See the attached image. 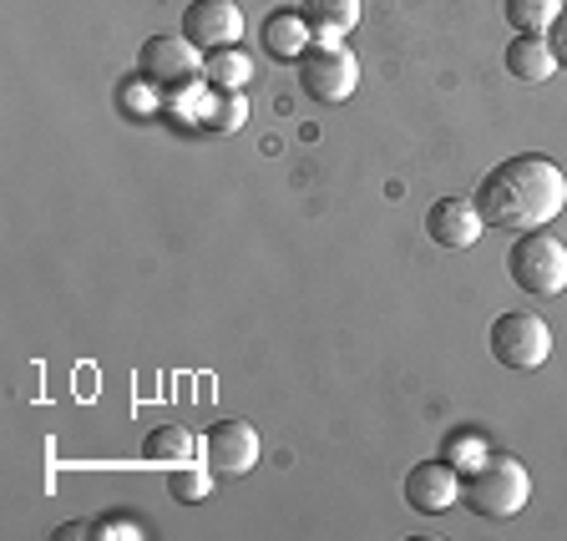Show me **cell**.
I'll return each mask as SVG.
<instances>
[{
	"label": "cell",
	"instance_id": "cell-1",
	"mask_svg": "<svg viewBox=\"0 0 567 541\" xmlns=\"http://www.w3.org/2000/svg\"><path fill=\"white\" fill-rule=\"evenodd\" d=\"M472 202L496 233H537L567 208V173L547 153H517L482 177Z\"/></svg>",
	"mask_w": 567,
	"mask_h": 541
},
{
	"label": "cell",
	"instance_id": "cell-2",
	"mask_svg": "<svg viewBox=\"0 0 567 541\" xmlns=\"http://www.w3.org/2000/svg\"><path fill=\"white\" fill-rule=\"evenodd\" d=\"M527 496H532L527 466H522L517 456H502V450L482 456L472 471L461 476V501H466L476 517H486V521L517 517V511L527 507Z\"/></svg>",
	"mask_w": 567,
	"mask_h": 541
},
{
	"label": "cell",
	"instance_id": "cell-3",
	"mask_svg": "<svg viewBox=\"0 0 567 541\" xmlns=\"http://www.w3.org/2000/svg\"><path fill=\"white\" fill-rule=\"evenodd\" d=\"M507 273L522 294L532 299H557L567 289V243H557L553 233H522L507 253Z\"/></svg>",
	"mask_w": 567,
	"mask_h": 541
},
{
	"label": "cell",
	"instance_id": "cell-4",
	"mask_svg": "<svg viewBox=\"0 0 567 541\" xmlns=\"http://www.w3.org/2000/svg\"><path fill=\"white\" fill-rule=\"evenodd\" d=\"M295 71L305 96H315L319 106L350 102L354 86H360V61H354V51L344 41H309V51L295 61Z\"/></svg>",
	"mask_w": 567,
	"mask_h": 541
},
{
	"label": "cell",
	"instance_id": "cell-5",
	"mask_svg": "<svg viewBox=\"0 0 567 541\" xmlns=\"http://www.w3.org/2000/svg\"><path fill=\"white\" fill-rule=\"evenodd\" d=\"M492 360L507 370H543L553 354V330L537 314H496L492 319Z\"/></svg>",
	"mask_w": 567,
	"mask_h": 541
},
{
	"label": "cell",
	"instance_id": "cell-6",
	"mask_svg": "<svg viewBox=\"0 0 567 541\" xmlns=\"http://www.w3.org/2000/svg\"><path fill=\"white\" fill-rule=\"evenodd\" d=\"M137 76L153 92H183L193 76H203V51L183 35H147L137 51Z\"/></svg>",
	"mask_w": 567,
	"mask_h": 541
},
{
	"label": "cell",
	"instance_id": "cell-7",
	"mask_svg": "<svg viewBox=\"0 0 567 541\" xmlns=\"http://www.w3.org/2000/svg\"><path fill=\"white\" fill-rule=\"evenodd\" d=\"M259 460V430L248 420H213L203 436V466L213 476H248Z\"/></svg>",
	"mask_w": 567,
	"mask_h": 541
},
{
	"label": "cell",
	"instance_id": "cell-8",
	"mask_svg": "<svg viewBox=\"0 0 567 541\" xmlns=\"http://www.w3.org/2000/svg\"><path fill=\"white\" fill-rule=\"evenodd\" d=\"M183 41L208 56V51H224V46H238L244 41V11L238 0H193L183 11Z\"/></svg>",
	"mask_w": 567,
	"mask_h": 541
},
{
	"label": "cell",
	"instance_id": "cell-9",
	"mask_svg": "<svg viewBox=\"0 0 567 541\" xmlns=\"http://www.w3.org/2000/svg\"><path fill=\"white\" fill-rule=\"evenodd\" d=\"M405 501H411L421 517H441L461 501V471L451 460H421L405 471Z\"/></svg>",
	"mask_w": 567,
	"mask_h": 541
},
{
	"label": "cell",
	"instance_id": "cell-10",
	"mask_svg": "<svg viewBox=\"0 0 567 541\" xmlns=\"http://www.w3.org/2000/svg\"><path fill=\"white\" fill-rule=\"evenodd\" d=\"M482 212H476V202L466 198H436L431 208H425V233H431V243L441 248H472L476 238H482Z\"/></svg>",
	"mask_w": 567,
	"mask_h": 541
},
{
	"label": "cell",
	"instance_id": "cell-11",
	"mask_svg": "<svg viewBox=\"0 0 567 541\" xmlns=\"http://www.w3.org/2000/svg\"><path fill=\"white\" fill-rule=\"evenodd\" d=\"M299 15L315 41H344L360 25V0H299Z\"/></svg>",
	"mask_w": 567,
	"mask_h": 541
},
{
	"label": "cell",
	"instance_id": "cell-12",
	"mask_svg": "<svg viewBox=\"0 0 567 541\" xmlns=\"http://www.w3.org/2000/svg\"><path fill=\"white\" fill-rule=\"evenodd\" d=\"M507 71L527 86L553 82L557 56H553V46H547V35H517V41H507Z\"/></svg>",
	"mask_w": 567,
	"mask_h": 541
},
{
	"label": "cell",
	"instance_id": "cell-13",
	"mask_svg": "<svg viewBox=\"0 0 567 541\" xmlns=\"http://www.w3.org/2000/svg\"><path fill=\"white\" fill-rule=\"evenodd\" d=\"M264 51H269L274 61H299L309 51V25H305V15L299 11H274L269 21H264Z\"/></svg>",
	"mask_w": 567,
	"mask_h": 541
},
{
	"label": "cell",
	"instance_id": "cell-14",
	"mask_svg": "<svg viewBox=\"0 0 567 541\" xmlns=\"http://www.w3.org/2000/svg\"><path fill=\"white\" fill-rule=\"evenodd\" d=\"M203 82H208L213 96L244 92V86L254 82V61H248V51H238V46L208 51V56H203Z\"/></svg>",
	"mask_w": 567,
	"mask_h": 541
},
{
	"label": "cell",
	"instance_id": "cell-15",
	"mask_svg": "<svg viewBox=\"0 0 567 541\" xmlns=\"http://www.w3.org/2000/svg\"><path fill=\"white\" fill-rule=\"evenodd\" d=\"M193 456H203V440H193V430L183 425H163L142 446V460H153V466H188Z\"/></svg>",
	"mask_w": 567,
	"mask_h": 541
},
{
	"label": "cell",
	"instance_id": "cell-16",
	"mask_svg": "<svg viewBox=\"0 0 567 541\" xmlns=\"http://www.w3.org/2000/svg\"><path fill=\"white\" fill-rule=\"evenodd\" d=\"M557 11H563V0H507V21L517 35H547Z\"/></svg>",
	"mask_w": 567,
	"mask_h": 541
},
{
	"label": "cell",
	"instance_id": "cell-17",
	"mask_svg": "<svg viewBox=\"0 0 567 541\" xmlns=\"http://www.w3.org/2000/svg\"><path fill=\"white\" fill-rule=\"evenodd\" d=\"M238 122H244V92H228V96H224V106L213 112V122H208V127H218V132H234Z\"/></svg>",
	"mask_w": 567,
	"mask_h": 541
},
{
	"label": "cell",
	"instance_id": "cell-18",
	"mask_svg": "<svg viewBox=\"0 0 567 541\" xmlns=\"http://www.w3.org/2000/svg\"><path fill=\"white\" fill-rule=\"evenodd\" d=\"M203 491H208V476H188V471H177L173 466V496L177 501H198Z\"/></svg>",
	"mask_w": 567,
	"mask_h": 541
},
{
	"label": "cell",
	"instance_id": "cell-19",
	"mask_svg": "<svg viewBox=\"0 0 567 541\" xmlns=\"http://www.w3.org/2000/svg\"><path fill=\"white\" fill-rule=\"evenodd\" d=\"M92 531H96V537H147L137 517H106L102 527H92Z\"/></svg>",
	"mask_w": 567,
	"mask_h": 541
},
{
	"label": "cell",
	"instance_id": "cell-20",
	"mask_svg": "<svg viewBox=\"0 0 567 541\" xmlns=\"http://www.w3.org/2000/svg\"><path fill=\"white\" fill-rule=\"evenodd\" d=\"M547 46H553L557 66H567V6H563V11H557V21L547 25Z\"/></svg>",
	"mask_w": 567,
	"mask_h": 541
},
{
	"label": "cell",
	"instance_id": "cell-21",
	"mask_svg": "<svg viewBox=\"0 0 567 541\" xmlns=\"http://www.w3.org/2000/svg\"><path fill=\"white\" fill-rule=\"evenodd\" d=\"M86 531H92V527H86V521H71V527H61L56 537H61V541H71V537H86Z\"/></svg>",
	"mask_w": 567,
	"mask_h": 541
}]
</instances>
